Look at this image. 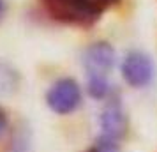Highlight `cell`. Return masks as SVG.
I'll return each instance as SVG.
<instances>
[{"mask_svg": "<svg viewBox=\"0 0 157 152\" xmlns=\"http://www.w3.org/2000/svg\"><path fill=\"white\" fill-rule=\"evenodd\" d=\"M120 71L124 80L131 87L141 88L152 83L154 76H155V64H154V60L148 53L132 50L124 57L120 64Z\"/></svg>", "mask_w": 157, "mask_h": 152, "instance_id": "cell-4", "label": "cell"}, {"mask_svg": "<svg viewBox=\"0 0 157 152\" xmlns=\"http://www.w3.org/2000/svg\"><path fill=\"white\" fill-rule=\"evenodd\" d=\"M6 13H7V0H0V21L4 20Z\"/></svg>", "mask_w": 157, "mask_h": 152, "instance_id": "cell-8", "label": "cell"}, {"mask_svg": "<svg viewBox=\"0 0 157 152\" xmlns=\"http://www.w3.org/2000/svg\"><path fill=\"white\" fill-rule=\"evenodd\" d=\"M46 104L58 115H69L81 104V87L72 78H60L48 88Z\"/></svg>", "mask_w": 157, "mask_h": 152, "instance_id": "cell-3", "label": "cell"}, {"mask_svg": "<svg viewBox=\"0 0 157 152\" xmlns=\"http://www.w3.org/2000/svg\"><path fill=\"white\" fill-rule=\"evenodd\" d=\"M115 65V50L106 41L92 43L83 51V67L86 72V90L94 99L109 97L111 88L108 74Z\"/></svg>", "mask_w": 157, "mask_h": 152, "instance_id": "cell-2", "label": "cell"}, {"mask_svg": "<svg viewBox=\"0 0 157 152\" xmlns=\"http://www.w3.org/2000/svg\"><path fill=\"white\" fill-rule=\"evenodd\" d=\"M118 2H120V0H111V4H113V6H115V4H118Z\"/></svg>", "mask_w": 157, "mask_h": 152, "instance_id": "cell-9", "label": "cell"}, {"mask_svg": "<svg viewBox=\"0 0 157 152\" xmlns=\"http://www.w3.org/2000/svg\"><path fill=\"white\" fill-rule=\"evenodd\" d=\"M127 131V117L122 108L118 95H109L101 113V136L102 140L118 143Z\"/></svg>", "mask_w": 157, "mask_h": 152, "instance_id": "cell-5", "label": "cell"}, {"mask_svg": "<svg viewBox=\"0 0 157 152\" xmlns=\"http://www.w3.org/2000/svg\"><path fill=\"white\" fill-rule=\"evenodd\" d=\"M7 127V115H6V111L0 108V134L4 133V129Z\"/></svg>", "mask_w": 157, "mask_h": 152, "instance_id": "cell-7", "label": "cell"}, {"mask_svg": "<svg viewBox=\"0 0 157 152\" xmlns=\"http://www.w3.org/2000/svg\"><path fill=\"white\" fill-rule=\"evenodd\" d=\"M51 20L71 27L88 29L101 20L111 0H39Z\"/></svg>", "mask_w": 157, "mask_h": 152, "instance_id": "cell-1", "label": "cell"}, {"mask_svg": "<svg viewBox=\"0 0 157 152\" xmlns=\"http://www.w3.org/2000/svg\"><path fill=\"white\" fill-rule=\"evenodd\" d=\"M13 152H27V142L25 140H18L16 142V145L13 147Z\"/></svg>", "mask_w": 157, "mask_h": 152, "instance_id": "cell-6", "label": "cell"}, {"mask_svg": "<svg viewBox=\"0 0 157 152\" xmlns=\"http://www.w3.org/2000/svg\"><path fill=\"white\" fill-rule=\"evenodd\" d=\"M86 152H97V150H95V149H90V150H86Z\"/></svg>", "mask_w": 157, "mask_h": 152, "instance_id": "cell-10", "label": "cell"}]
</instances>
